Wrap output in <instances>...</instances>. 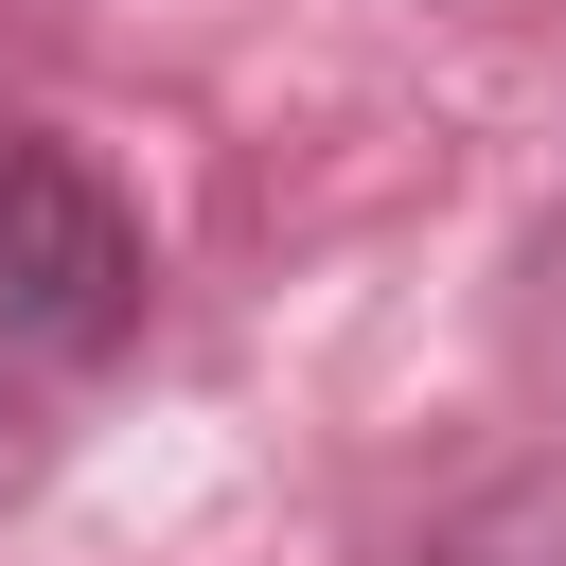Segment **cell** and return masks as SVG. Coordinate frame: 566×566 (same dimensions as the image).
<instances>
[{
	"mask_svg": "<svg viewBox=\"0 0 566 566\" xmlns=\"http://www.w3.org/2000/svg\"><path fill=\"white\" fill-rule=\"evenodd\" d=\"M142 318H159L142 195H124L88 142H53V124L0 106V407H53V389H88V371H124Z\"/></svg>",
	"mask_w": 566,
	"mask_h": 566,
	"instance_id": "obj_1",
	"label": "cell"
},
{
	"mask_svg": "<svg viewBox=\"0 0 566 566\" xmlns=\"http://www.w3.org/2000/svg\"><path fill=\"white\" fill-rule=\"evenodd\" d=\"M407 566H566V460H513V478H478Z\"/></svg>",
	"mask_w": 566,
	"mask_h": 566,
	"instance_id": "obj_2",
	"label": "cell"
}]
</instances>
